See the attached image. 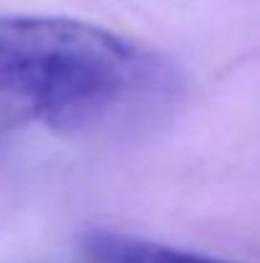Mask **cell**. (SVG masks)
I'll return each instance as SVG.
<instances>
[{
    "label": "cell",
    "instance_id": "cell-2",
    "mask_svg": "<svg viewBox=\"0 0 260 263\" xmlns=\"http://www.w3.org/2000/svg\"><path fill=\"white\" fill-rule=\"evenodd\" d=\"M79 256L85 263H232L225 258L178 251L146 238H135L115 230H89L79 240Z\"/></svg>",
    "mask_w": 260,
    "mask_h": 263
},
{
    "label": "cell",
    "instance_id": "cell-1",
    "mask_svg": "<svg viewBox=\"0 0 260 263\" xmlns=\"http://www.w3.org/2000/svg\"><path fill=\"white\" fill-rule=\"evenodd\" d=\"M164 82V64L102 26L0 15V102L56 130H82Z\"/></svg>",
    "mask_w": 260,
    "mask_h": 263
}]
</instances>
